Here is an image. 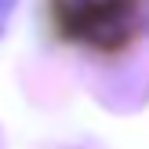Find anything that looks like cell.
Wrapping results in <instances>:
<instances>
[{
    "instance_id": "cell-1",
    "label": "cell",
    "mask_w": 149,
    "mask_h": 149,
    "mask_svg": "<svg viewBox=\"0 0 149 149\" xmlns=\"http://www.w3.org/2000/svg\"><path fill=\"white\" fill-rule=\"evenodd\" d=\"M11 7H15V0H0V26H4V18H7Z\"/></svg>"
}]
</instances>
